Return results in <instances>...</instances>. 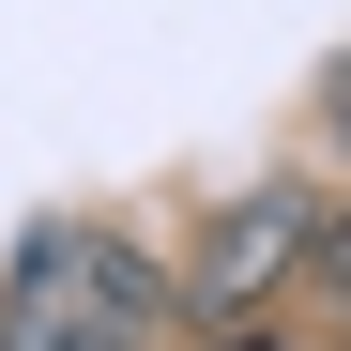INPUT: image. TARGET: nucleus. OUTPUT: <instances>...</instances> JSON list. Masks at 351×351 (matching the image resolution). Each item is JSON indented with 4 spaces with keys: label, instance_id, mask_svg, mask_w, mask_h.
<instances>
[{
    "label": "nucleus",
    "instance_id": "1",
    "mask_svg": "<svg viewBox=\"0 0 351 351\" xmlns=\"http://www.w3.org/2000/svg\"><path fill=\"white\" fill-rule=\"evenodd\" d=\"M138 321H153V275L107 245V229H46L16 260V290H0V336L16 351H123Z\"/></svg>",
    "mask_w": 351,
    "mask_h": 351
},
{
    "label": "nucleus",
    "instance_id": "2",
    "mask_svg": "<svg viewBox=\"0 0 351 351\" xmlns=\"http://www.w3.org/2000/svg\"><path fill=\"white\" fill-rule=\"evenodd\" d=\"M290 245H306V214H290V199H260V214H229V229H214V290H260V275H275Z\"/></svg>",
    "mask_w": 351,
    "mask_h": 351
},
{
    "label": "nucleus",
    "instance_id": "3",
    "mask_svg": "<svg viewBox=\"0 0 351 351\" xmlns=\"http://www.w3.org/2000/svg\"><path fill=\"white\" fill-rule=\"evenodd\" d=\"M321 290H336V306H351V229H321Z\"/></svg>",
    "mask_w": 351,
    "mask_h": 351
},
{
    "label": "nucleus",
    "instance_id": "4",
    "mask_svg": "<svg viewBox=\"0 0 351 351\" xmlns=\"http://www.w3.org/2000/svg\"><path fill=\"white\" fill-rule=\"evenodd\" d=\"M336 138H351V77H336Z\"/></svg>",
    "mask_w": 351,
    "mask_h": 351
},
{
    "label": "nucleus",
    "instance_id": "5",
    "mask_svg": "<svg viewBox=\"0 0 351 351\" xmlns=\"http://www.w3.org/2000/svg\"><path fill=\"white\" fill-rule=\"evenodd\" d=\"M245 351H260V336H245Z\"/></svg>",
    "mask_w": 351,
    "mask_h": 351
}]
</instances>
